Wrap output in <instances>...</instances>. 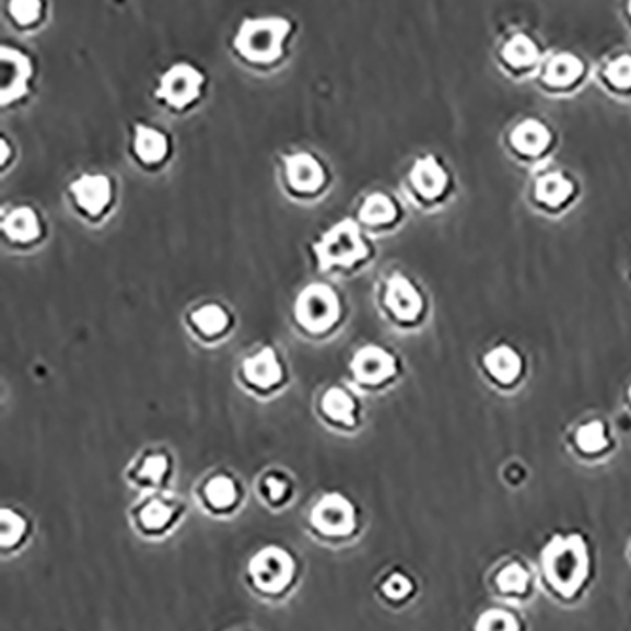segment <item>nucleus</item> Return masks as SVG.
<instances>
[{"label":"nucleus","mask_w":631,"mask_h":631,"mask_svg":"<svg viewBox=\"0 0 631 631\" xmlns=\"http://www.w3.org/2000/svg\"><path fill=\"white\" fill-rule=\"evenodd\" d=\"M304 575V561L287 545L270 542L248 558L243 582L264 604H283L296 592Z\"/></svg>","instance_id":"f257e3e1"},{"label":"nucleus","mask_w":631,"mask_h":631,"mask_svg":"<svg viewBox=\"0 0 631 631\" xmlns=\"http://www.w3.org/2000/svg\"><path fill=\"white\" fill-rule=\"evenodd\" d=\"M304 529L323 547L343 548L361 537L364 527L361 504L341 490L323 491L305 509Z\"/></svg>","instance_id":"f03ea898"},{"label":"nucleus","mask_w":631,"mask_h":631,"mask_svg":"<svg viewBox=\"0 0 631 631\" xmlns=\"http://www.w3.org/2000/svg\"><path fill=\"white\" fill-rule=\"evenodd\" d=\"M548 586L561 599H573L586 586L589 575V550L581 535H556L540 558Z\"/></svg>","instance_id":"7ed1b4c3"},{"label":"nucleus","mask_w":631,"mask_h":631,"mask_svg":"<svg viewBox=\"0 0 631 631\" xmlns=\"http://www.w3.org/2000/svg\"><path fill=\"white\" fill-rule=\"evenodd\" d=\"M188 514V503L177 491H152L142 493L129 506L131 529L144 540H164L178 529Z\"/></svg>","instance_id":"20e7f679"},{"label":"nucleus","mask_w":631,"mask_h":631,"mask_svg":"<svg viewBox=\"0 0 631 631\" xmlns=\"http://www.w3.org/2000/svg\"><path fill=\"white\" fill-rule=\"evenodd\" d=\"M194 501L203 514L213 519L237 516L247 501V486L232 468L214 467L194 483Z\"/></svg>","instance_id":"39448f33"},{"label":"nucleus","mask_w":631,"mask_h":631,"mask_svg":"<svg viewBox=\"0 0 631 631\" xmlns=\"http://www.w3.org/2000/svg\"><path fill=\"white\" fill-rule=\"evenodd\" d=\"M177 476V457L167 446H147L124 468V480L139 493L171 490Z\"/></svg>","instance_id":"423d86ee"},{"label":"nucleus","mask_w":631,"mask_h":631,"mask_svg":"<svg viewBox=\"0 0 631 631\" xmlns=\"http://www.w3.org/2000/svg\"><path fill=\"white\" fill-rule=\"evenodd\" d=\"M291 33V23L281 17L247 20L235 36V48L248 61L271 63L283 54V43Z\"/></svg>","instance_id":"0eeeda50"},{"label":"nucleus","mask_w":631,"mask_h":631,"mask_svg":"<svg viewBox=\"0 0 631 631\" xmlns=\"http://www.w3.org/2000/svg\"><path fill=\"white\" fill-rule=\"evenodd\" d=\"M315 255L319 258V270L327 271L332 266L351 268L353 264L369 256V247L364 245L361 230L353 219L341 220L340 224L323 235L315 247Z\"/></svg>","instance_id":"6e6552de"},{"label":"nucleus","mask_w":631,"mask_h":631,"mask_svg":"<svg viewBox=\"0 0 631 631\" xmlns=\"http://www.w3.org/2000/svg\"><path fill=\"white\" fill-rule=\"evenodd\" d=\"M294 313L309 332H325L340 319V300L327 284H309L300 292Z\"/></svg>","instance_id":"1a4fd4ad"},{"label":"nucleus","mask_w":631,"mask_h":631,"mask_svg":"<svg viewBox=\"0 0 631 631\" xmlns=\"http://www.w3.org/2000/svg\"><path fill=\"white\" fill-rule=\"evenodd\" d=\"M255 493L268 511H287L296 501L299 482L291 470L279 465H271V467L264 468L256 478Z\"/></svg>","instance_id":"9d476101"},{"label":"nucleus","mask_w":631,"mask_h":631,"mask_svg":"<svg viewBox=\"0 0 631 631\" xmlns=\"http://www.w3.org/2000/svg\"><path fill=\"white\" fill-rule=\"evenodd\" d=\"M201 84L203 74L196 71L192 65H175L162 77L156 97L164 100L171 107L185 108L198 100Z\"/></svg>","instance_id":"9b49d317"},{"label":"nucleus","mask_w":631,"mask_h":631,"mask_svg":"<svg viewBox=\"0 0 631 631\" xmlns=\"http://www.w3.org/2000/svg\"><path fill=\"white\" fill-rule=\"evenodd\" d=\"M35 535V522L20 506L0 509V552L12 558L28 547Z\"/></svg>","instance_id":"f8f14e48"},{"label":"nucleus","mask_w":631,"mask_h":631,"mask_svg":"<svg viewBox=\"0 0 631 631\" xmlns=\"http://www.w3.org/2000/svg\"><path fill=\"white\" fill-rule=\"evenodd\" d=\"M351 372L359 384L376 387L397 374V361L385 349L366 346L353 357Z\"/></svg>","instance_id":"ddd939ff"},{"label":"nucleus","mask_w":631,"mask_h":631,"mask_svg":"<svg viewBox=\"0 0 631 631\" xmlns=\"http://www.w3.org/2000/svg\"><path fill=\"white\" fill-rule=\"evenodd\" d=\"M320 416L330 425L338 426L340 431H355L359 426V402L357 398L343 389L334 385L325 390L320 398Z\"/></svg>","instance_id":"4468645a"},{"label":"nucleus","mask_w":631,"mask_h":631,"mask_svg":"<svg viewBox=\"0 0 631 631\" xmlns=\"http://www.w3.org/2000/svg\"><path fill=\"white\" fill-rule=\"evenodd\" d=\"M2 105L14 103L27 93V82L31 79V63L22 51L14 48H2Z\"/></svg>","instance_id":"2eb2a0df"},{"label":"nucleus","mask_w":631,"mask_h":631,"mask_svg":"<svg viewBox=\"0 0 631 631\" xmlns=\"http://www.w3.org/2000/svg\"><path fill=\"white\" fill-rule=\"evenodd\" d=\"M283 376V366L271 348H264L243 362V377L255 389L271 390L281 385Z\"/></svg>","instance_id":"dca6fc26"},{"label":"nucleus","mask_w":631,"mask_h":631,"mask_svg":"<svg viewBox=\"0 0 631 631\" xmlns=\"http://www.w3.org/2000/svg\"><path fill=\"white\" fill-rule=\"evenodd\" d=\"M376 594L385 605L402 607L418 594V582L406 569H389L377 579Z\"/></svg>","instance_id":"f3484780"},{"label":"nucleus","mask_w":631,"mask_h":631,"mask_svg":"<svg viewBox=\"0 0 631 631\" xmlns=\"http://www.w3.org/2000/svg\"><path fill=\"white\" fill-rule=\"evenodd\" d=\"M385 304L389 305L390 312L395 313V317L400 320L418 319L421 307H423L419 292L400 273L390 277L389 283H387Z\"/></svg>","instance_id":"a211bd4d"},{"label":"nucleus","mask_w":631,"mask_h":631,"mask_svg":"<svg viewBox=\"0 0 631 631\" xmlns=\"http://www.w3.org/2000/svg\"><path fill=\"white\" fill-rule=\"evenodd\" d=\"M287 165V177L294 190L299 192H317L325 183V171L319 162L309 154H296V156H284Z\"/></svg>","instance_id":"6ab92c4d"},{"label":"nucleus","mask_w":631,"mask_h":631,"mask_svg":"<svg viewBox=\"0 0 631 631\" xmlns=\"http://www.w3.org/2000/svg\"><path fill=\"white\" fill-rule=\"evenodd\" d=\"M71 190L80 207L92 217L103 213L110 201V180L103 175H85L72 183Z\"/></svg>","instance_id":"aec40b11"},{"label":"nucleus","mask_w":631,"mask_h":631,"mask_svg":"<svg viewBox=\"0 0 631 631\" xmlns=\"http://www.w3.org/2000/svg\"><path fill=\"white\" fill-rule=\"evenodd\" d=\"M531 571L522 561L504 563L493 576V586L504 597H524L531 588Z\"/></svg>","instance_id":"412c9836"},{"label":"nucleus","mask_w":631,"mask_h":631,"mask_svg":"<svg viewBox=\"0 0 631 631\" xmlns=\"http://www.w3.org/2000/svg\"><path fill=\"white\" fill-rule=\"evenodd\" d=\"M412 183L413 186H416V190H418L423 198H439L447 185L446 171L440 167L436 157H423V160H419L418 164L413 165Z\"/></svg>","instance_id":"4be33fe9"},{"label":"nucleus","mask_w":631,"mask_h":631,"mask_svg":"<svg viewBox=\"0 0 631 631\" xmlns=\"http://www.w3.org/2000/svg\"><path fill=\"white\" fill-rule=\"evenodd\" d=\"M550 139H552L550 131L539 120H525L512 131L511 137L514 149L527 156H537L540 152H545L550 144Z\"/></svg>","instance_id":"5701e85b"},{"label":"nucleus","mask_w":631,"mask_h":631,"mask_svg":"<svg viewBox=\"0 0 631 631\" xmlns=\"http://www.w3.org/2000/svg\"><path fill=\"white\" fill-rule=\"evenodd\" d=\"M486 369L499 384L511 385L522 374V359L514 349L509 348V346H501V348L493 349L491 353H488Z\"/></svg>","instance_id":"b1692460"},{"label":"nucleus","mask_w":631,"mask_h":631,"mask_svg":"<svg viewBox=\"0 0 631 631\" xmlns=\"http://www.w3.org/2000/svg\"><path fill=\"white\" fill-rule=\"evenodd\" d=\"M2 230L7 232L10 239L14 242H33L40 235V224L36 219L35 211L28 207L15 209L14 213L8 214V219L2 222Z\"/></svg>","instance_id":"393cba45"},{"label":"nucleus","mask_w":631,"mask_h":631,"mask_svg":"<svg viewBox=\"0 0 631 631\" xmlns=\"http://www.w3.org/2000/svg\"><path fill=\"white\" fill-rule=\"evenodd\" d=\"M582 71H584V67H582L579 57L573 56V54H560L548 63L545 80H547V84L556 85V87H565V85L573 84L581 79Z\"/></svg>","instance_id":"a878e982"},{"label":"nucleus","mask_w":631,"mask_h":631,"mask_svg":"<svg viewBox=\"0 0 631 631\" xmlns=\"http://www.w3.org/2000/svg\"><path fill=\"white\" fill-rule=\"evenodd\" d=\"M136 131V152L147 164H156L162 162L167 154V139L164 133L156 129L147 128V126H137Z\"/></svg>","instance_id":"bb28decb"},{"label":"nucleus","mask_w":631,"mask_h":631,"mask_svg":"<svg viewBox=\"0 0 631 631\" xmlns=\"http://www.w3.org/2000/svg\"><path fill=\"white\" fill-rule=\"evenodd\" d=\"M573 194V183L561 173H548L537 183V199L550 207H560Z\"/></svg>","instance_id":"cd10ccee"},{"label":"nucleus","mask_w":631,"mask_h":631,"mask_svg":"<svg viewBox=\"0 0 631 631\" xmlns=\"http://www.w3.org/2000/svg\"><path fill=\"white\" fill-rule=\"evenodd\" d=\"M359 219L366 224H389L397 219V207L384 194H372L364 201Z\"/></svg>","instance_id":"c85d7f7f"},{"label":"nucleus","mask_w":631,"mask_h":631,"mask_svg":"<svg viewBox=\"0 0 631 631\" xmlns=\"http://www.w3.org/2000/svg\"><path fill=\"white\" fill-rule=\"evenodd\" d=\"M576 447L582 454L596 455L609 447V436L601 421H589L576 431Z\"/></svg>","instance_id":"c756f323"},{"label":"nucleus","mask_w":631,"mask_h":631,"mask_svg":"<svg viewBox=\"0 0 631 631\" xmlns=\"http://www.w3.org/2000/svg\"><path fill=\"white\" fill-rule=\"evenodd\" d=\"M503 57L506 59V63L519 69V67H529V65L535 63L539 57V50L529 36L516 35L512 36L504 46Z\"/></svg>","instance_id":"7c9ffc66"},{"label":"nucleus","mask_w":631,"mask_h":631,"mask_svg":"<svg viewBox=\"0 0 631 631\" xmlns=\"http://www.w3.org/2000/svg\"><path fill=\"white\" fill-rule=\"evenodd\" d=\"M476 631H522L519 618L506 609H490L476 620Z\"/></svg>","instance_id":"2f4dec72"},{"label":"nucleus","mask_w":631,"mask_h":631,"mask_svg":"<svg viewBox=\"0 0 631 631\" xmlns=\"http://www.w3.org/2000/svg\"><path fill=\"white\" fill-rule=\"evenodd\" d=\"M192 320L196 327L207 336H217L224 332L227 327V315L219 305H206L199 312L194 313Z\"/></svg>","instance_id":"473e14b6"},{"label":"nucleus","mask_w":631,"mask_h":631,"mask_svg":"<svg viewBox=\"0 0 631 631\" xmlns=\"http://www.w3.org/2000/svg\"><path fill=\"white\" fill-rule=\"evenodd\" d=\"M605 77L617 87H622V90L631 87V56L618 57L617 61H612L607 67Z\"/></svg>","instance_id":"72a5a7b5"},{"label":"nucleus","mask_w":631,"mask_h":631,"mask_svg":"<svg viewBox=\"0 0 631 631\" xmlns=\"http://www.w3.org/2000/svg\"><path fill=\"white\" fill-rule=\"evenodd\" d=\"M10 14L22 25H31L40 15V2L36 0H14L10 2Z\"/></svg>","instance_id":"f704fd0d"},{"label":"nucleus","mask_w":631,"mask_h":631,"mask_svg":"<svg viewBox=\"0 0 631 631\" xmlns=\"http://www.w3.org/2000/svg\"><path fill=\"white\" fill-rule=\"evenodd\" d=\"M226 631H256V630H253V628H242V626H239V628H230V630Z\"/></svg>","instance_id":"c9c22d12"},{"label":"nucleus","mask_w":631,"mask_h":631,"mask_svg":"<svg viewBox=\"0 0 631 631\" xmlns=\"http://www.w3.org/2000/svg\"><path fill=\"white\" fill-rule=\"evenodd\" d=\"M630 400H631V387H630Z\"/></svg>","instance_id":"e433bc0d"},{"label":"nucleus","mask_w":631,"mask_h":631,"mask_svg":"<svg viewBox=\"0 0 631 631\" xmlns=\"http://www.w3.org/2000/svg\"><path fill=\"white\" fill-rule=\"evenodd\" d=\"M630 14H631V2H630Z\"/></svg>","instance_id":"4c0bfd02"}]
</instances>
